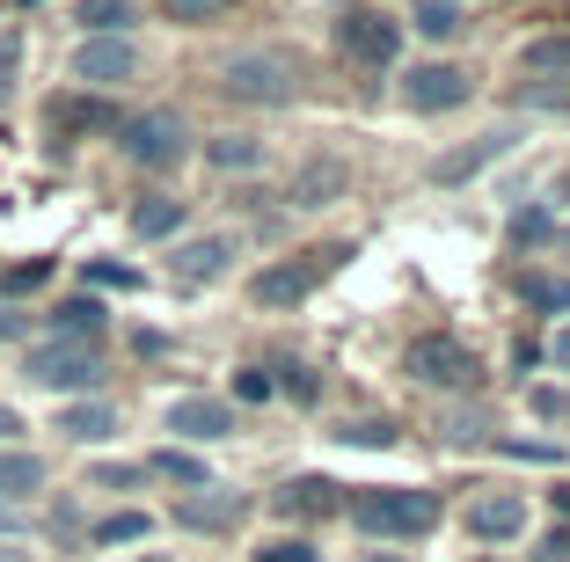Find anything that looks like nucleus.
Masks as SVG:
<instances>
[{"label":"nucleus","mask_w":570,"mask_h":562,"mask_svg":"<svg viewBox=\"0 0 570 562\" xmlns=\"http://www.w3.org/2000/svg\"><path fill=\"white\" fill-rule=\"evenodd\" d=\"M176 22H205V16H219V8H235V0H161Z\"/></svg>","instance_id":"7c9ffc66"},{"label":"nucleus","mask_w":570,"mask_h":562,"mask_svg":"<svg viewBox=\"0 0 570 562\" xmlns=\"http://www.w3.org/2000/svg\"><path fill=\"white\" fill-rule=\"evenodd\" d=\"M139 475H147V467H96V475H88V482H96V490H132Z\"/></svg>","instance_id":"c9c22d12"},{"label":"nucleus","mask_w":570,"mask_h":562,"mask_svg":"<svg viewBox=\"0 0 570 562\" xmlns=\"http://www.w3.org/2000/svg\"><path fill=\"white\" fill-rule=\"evenodd\" d=\"M147 526H154L147 512H110V519L96 526V541H102V548H118V541H147Z\"/></svg>","instance_id":"bb28decb"},{"label":"nucleus","mask_w":570,"mask_h":562,"mask_svg":"<svg viewBox=\"0 0 570 562\" xmlns=\"http://www.w3.org/2000/svg\"><path fill=\"white\" fill-rule=\"evenodd\" d=\"M0 562H22V555H0Z\"/></svg>","instance_id":"a18cd8bd"},{"label":"nucleus","mask_w":570,"mask_h":562,"mask_svg":"<svg viewBox=\"0 0 570 562\" xmlns=\"http://www.w3.org/2000/svg\"><path fill=\"white\" fill-rule=\"evenodd\" d=\"M556 512H563V519H570V490H556Z\"/></svg>","instance_id":"37998d69"},{"label":"nucleus","mask_w":570,"mask_h":562,"mask_svg":"<svg viewBox=\"0 0 570 562\" xmlns=\"http://www.w3.org/2000/svg\"><path fill=\"white\" fill-rule=\"evenodd\" d=\"M88 285H118V293H132L139 270H125V264H88Z\"/></svg>","instance_id":"f704fd0d"},{"label":"nucleus","mask_w":570,"mask_h":562,"mask_svg":"<svg viewBox=\"0 0 570 562\" xmlns=\"http://www.w3.org/2000/svg\"><path fill=\"white\" fill-rule=\"evenodd\" d=\"M336 190H344V161H307L293 183V205H330Z\"/></svg>","instance_id":"6ab92c4d"},{"label":"nucleus","mask_w":570,"mask_h":562,"mask_svg":"<svg viewBox=\"0 0 570 562\" xmlns=\"http://www.w3.org/2000/svg\"><path fill=\"white\" fill-rule=\"evenodd\" d=\"M51 329L67 336V344H96V336H102V307H96V299H67V307L51 315Z\"/></svg>","instance_id":"aec40b11"},{"label":"nucleus","mask_w":570,"mask_h":562,"mask_svg":"<svg viewBox=\"0 0 570 562\" xmlns=\"http://www.w3.org/2000/svg\"><path fill=\"white\" fill-rule=\"evenodd\" d=\"M256 562H322L307 541H271V548H256Z\"/></svg>","instance_id":"473e14b6"},{"label":"nucleus","mask_w":570,"mask_h":562,"mask_svg":"<svg viewBox=\"0 0 570 562\" xmlns=\"http://www.w3.org/2000/svg\"><path fill=\"white\" fill-rule=\"evenodd\" d=\"M527 402H534V416H563V410H570V402H563V387H534Z\"/></svg>","instance_id":"e433bc0d"},{"label":"nucleus","mask_w":570,"mask_h":562,"mask_svg":"<svg viewBox=\"0 0 570 562\" xmlns=\"http://www.w3.org/2000/svg\"><path fill=\"white\" fill-rule=\"evenodd\" d=\"M512 139H520V132H483V139H469V147H453L446 161L432 168V183H439V190H461V183L483 176V168L498 161V154H512Z\"/></svg>","instance_id":"9d476101"},{"label":"nucleus","mask_w":570,"mask_h":562,"mask_svg":"<svg viewBox=\"0 0 570 562\" xmlns=\"http://www.w3.org/2000/svg\"><path fill=\"white\" fill-rule=\"evenodd\" d=\"M168 431H176V438H205V446H213V438H227V431H235V410H227V402H205V395H184V402H168Z\"/></svg>","instance_id":"9b49d317"},{"label":"nucleus","mask_w":570,"mask_h":562,"mask_svg":"<svg viewBox=\"0 0 570 562\" xmlns=\"http://www.w3.org/2000/svg\"><path fill=\"white\" fill-rule=\"evenodd\" d=\"M132 73H139L132 37H88V45L73 51V81H88V88H118V81H132Z\"/></svg>","instance_id":"6e6552de"},{"label":"nucleus","mask_w":570,"mask_h":562,"mask_svg":"<svg viewBox=\"0 0 570 562\" xmlns=\"http://www.w3.org/2000/svg\"><path fill=\"white\" fill-rule=\"evenodd\" d=\"M22 329H30V315H16V307H0V344H16Z\"/></svg>","instance_id":"ea45409f"},{"label":"nucleus","mask_w":570,"mask_h":562,"mask_svg":"<svg viewBox=\"0 0 570 562\" xmlns=\"http://www.w3.org/2000/svg\"><path fill=\"white\" fill-rule=\"evenodd\" d=\"M37 482H45V461H37V453H0V504H16V496H30Z\"/></svg>","instance_id":"a211bd4d"},{"label":"nucleus","mask_w":570,"mask_h":562,"mask_svg":"<svg viewBox=\"0 0 570 562\" xmlns=\"http://www.w3.org/2000/svg\"><path fill=\"white\" fill-rule=\"evenodd\" d=\"M51 125H59V132H102V125H118V117L102 110V102H51Z\"/></svg>","instance_id":"4be33fe9"},{"label":"nucleus","mask_w":570,"mask_h":562,"mask_svg":"<svg viewBox=\"0 0 570 562\" xmlns=\"http://www.w3.org/2000/svg\"><path fill=\"white\" fill-rule=\"evenodd\" d=\"M16 431H22V416L8 410V402H0V438H16Z\"/></svg>","instance_id":"a19ab883"},{"label":"nucleus","mask_w":570,"mask_h":562,"mask_svg":"<svg viewBox=\"0 0 570 562\" xmlns=\"http://www.w3.org/2000/svg\"><path fill=\"white\" fill-rule=\"evenodd\" d=\"M227 96L235 102H293V59H278V51H242V59H227Z\"/></svg>","instance_id":"423d86ee"},{"label":"nucleus","mask_w":570,"mask_h":562,"mask_svg":"<svg viewBox=\"0 0 570 562\" xmlns=\"http://www.w3.org/2000/svg\"><path fill=\"white\" fill-rule=\"evenodd\" d=\"M366 562H403V555H366Z\"/></svg>","instance_id":"c03bdc74"},{"label":"nucleus","mask_w":570,"mask_h":562,"mask_svg":"<svg viewBox=\"0 0 570 562\" xmlns=\"http://www.w3.org/2000/svg\"><path fill=\"white\" fill-rule=\"evenodd\" d=\"M403 96H410V110H461L475 88H469V73H461V67H439V59H432V67H417L403 81Z\"/></svg>","instance_id":"1a4fd4ad"},{"label":"nucleus","mask_w":570,"mask_h":562,"mask_svg":"<svg viewBox=\"0 0 570 562\" xmlns=\"http://www.w3.org/2000/svg\"><path fill=\"white\" fill-rule=\"evenodd\" d=\"M147 562H161V555H147Z\"/></svg>","instance_id":"49530a36"},{"label":"nucleus","mask_w":570,"mask_h":562,"mask_svg":"<svg viewBox=\"0 0 570 562\" xmlns=\"http://www.w3.org/2000/svg\"><path fill=\"white\" fill-rule=\"evenodd\" d=\"M59 431H67L73 446H96V438L118 431V410L110 402H73V410H59Z\"/></svg>","instance_id":"2eb2a0df"},{"label":"nucleus","mask_w":570,"mask_h":562,"mask_svg":"<svg viewBox=\"0 0 570 562\" xmlns=\"http://www.w3.org/2000/svg\"><path fill=\"white\" fill-rule=\"evenodd\" d=\"M336 438H352V446H395V424H387V416L381 424H344Z\"/></svg>","instance_id":"c756f323"},{"label":"nucleus","mask_w":570,"mask_h":562,"mask_svg":"<svg viewBox=\"0 0 570 562\" xmlns=\"http://www.w3.org/2000/svg\"><path fill=\"white\" fill-rule=\"evenodd\" d=\"M417 30L439 45V37H461V30H469V16H461L453 0H417Z\"/></svg>","instance_id":"412c9836"},{"label":"nucleus","mask_w":570,"mask_h":562,"mask_svg":"<svg viewBox=\"0 0 570 562\" xmlns=\"http://www.w3.org/2000/svg\"><path fill=\"white\" fill-rule=\"evenodd\" d=\"M352 248L336 241V248H301V256H285V264H271V270H256V285H249V299L256 307H301L307 293H315L322 278H330L336 264H344Z\"/></svg>","instance_id":"f03ea898"},{"label":"nucleus","mask_w":570,"mask_h":562,"mask_svg":"<svg viewBox=\"0 0 570 562\" xmlns=\"http://www.w3.org/2000/svg\"><path fill=\"white\" fill-rule=\"evenodd\" d=\"M235 512H242L235 496H190L176 519H184V526H235Z\"/></svg>","instance_id":"b1692460"},{"label":"nucleus","mask_w":570,"mask_h":562,"mask_svg":"<svg viewBox=\"0 0 570 562\" xmlns=\"http://www.w3.org/2000/svg\"><path fill=\"white\" fill-rule=\"evenodd\" d=\"M184 227V198H139L132 205V234L139 241H161V234Z\"/></svg>","instance_id":"f3484780"},{"label":"nucleus","mask_w":570,"mask_h":562,"mask_svg":"<svg viewBox=\"0 0 570 562\" xmlns=\"http://www.w3.org/2000/svg\"><path fill=\"white\" fill-rule=\"evenodd\" d=\"M549 365H556V373H570V322L549 336Z\"/></svg>","instance_id":"4c0bfd02"},{"label":"nucleus","mask_w":570,"mask_h":562,"mask_svg":"<svg viewBox=\"0 0 570 562\" xmlns=\"http://www.w3.org/2000/svg\"><path fill=\"white\" fill-rule=\"evenodd\" d=\"M520 299H534L549 315H570V278H520Z\"/></svg>","instance_id":"a878e982"},{"label":"nucleus","mask_w":570,"mask_h":562,"mask_svg":"<svg viewBox=\"0 0 570 562\" xmlns=\"http://www.w3.org/2000/svg\"><path fill=\"white\" fill-rule=\"evenodd\" d=\"M469 533H475V541H520V533H527V504L512 490L475 496V504H469Z\"/></svg>","instance_id":"f8f14e48"},{"label":"nucleus","mask_w":570,"mask_h":562,"mask_svg":"<svg viewBox=\"0 0 570 562\" xmlns=\"http://www.w3.org/2000/svg\"><path fill=\"white\" fill-rule=\"evenodd\" d=\"M22 526V519H16V504H0V533H16Z\"/></svg>","instance_id":"79ce46f5"},{"label":"nucleus","mask_w":570,"mask_h":562,"mask_svg":"<svg viewBox=\"0 0 570 562\" xmlns=\"http://www.w3.org/2000/svg\"><path fill=\"white\" fill-rule=\"evenodd\" d=\"M235 395L242 402H271V395H278V381H271L264 365H242V373H235Z\"/></svg>","instance_id":"cd10ccee"},{"label":"nucleus","mask_w":570,"mask_h":562,"mask_svg":"<svg viewBox=\"0 0 570 562\" xmlns=\"http://www.w3.org/2000/svg\"><path fill=\"white\" fill-rule=\"evenodd\" d=\"M205 161L213 168H256L264 147H256V139H205Z\"/></svg>","instance_id":"393cba45"},{"label":"nucleus","mask_w":570,"mask_h":562,"mask_svg":"<svg viewBox=\"0 0 570 562\" xmlns=\"http://www.w3.org/2000/svg\"><path fill=\"white\" fill-rule=\"evenodd\" d=\"M344 512H352L366 533H381V541H424V533L439 526V496L395 482V490H352Z\"/></svg>","instance_id":"f257e3e1"},{"label":"nucleus","mask_w":570,"mask_h":562,"mask_svg":"<svg viewBox=\"0 0 570 562\" xmlns=\"http://www.w3.org/2000/svg\"><path fill=\"white\" fill-rule=\"evenodd\" d=\"M336 45H344V59H352L358 73H381V67H395V45H403V30H395V16L352 8V16L336 22Z\"/></svg>","instance_id":"0eeeda50"},{"label":"nucleus","mask_w":570,"mask_h":562,"mask_svg":"<svg viewBox=\"0 0 570 562\" xmlns=\"http://www.w3.org/2000/svg\"><path fill=\"white\" fill-rule=\"evenodd\" d=\"M22 373H30L37 387H67V395H88V387L102 381V358H96V344H67V336H51V344H37L30 358H22Z\"/></svg>","instance_id":"39448f33"},{"label":"nucleus","mask_w":570,"mask_h":562,"mask_svg":"<svg viewBox=\"0 0 570 562\" xmlns=\"http://www.w3.org/2000/svg\"><path fill=\"white\" fill-rule=\"evenodd\" d=\"M285 519H315V512H336V482L330 475H293L278 496H271Z\"/></svg>","instance_id":"4468645a"},{"label":"nucleus","mask_w":570,"mask_h":562,"mask_svg":"<svg viewBox=\"0 0 570 562\" xmlns=\"http://www.w3.org/2000/svg\"><path fill=\"white\" fill-rule=\"evenodd\" d=\"M45 278H51V264H45V256H30V264L8 270V293H30V285H45Z\"/></svg>","instance_id":"72a5a7b5"},{"label":"nucleus","mask_w":570,"mask_h":562,"mask_svg":"<svg viewBox=\"0 0 570 562\" xmlns=\"http://www.w3.org/2000/svg\"><path fill=\"white\" fill-rule=\"evenodd\" d=\"M527 67H563L570 73V37H541V45H527Z\"/></svg>","instance_id":"c85d7f7f"},{"label":"nucleus","mask_w":570,"mask_h":562,"mask_svg":"<svg viewBox=\"0 0 570 562\" xmlns=\"http://www.w3.org/2000/svg\"><path fill=\"white\" fill-rule=\"evenodd\" d=\"M227 256H235L227 234H198V241L176 248V278H184V285H213L219 270H227Z\"/></svg>","instance_id":"ddd939ff"},{"label":"nucleus","mask_w":570,"mask_h":562,"mask_svg":"<svg viewBox=\"0 0 570 562\" xmlns=\"http://www.w3.org/2000/svg\"><path fill=\"white\" fill-rule=\"evenodd\" d=\"M73 22H81L88 37H125L139 22V8H132V0H81V8H73Z\"/></svg>","instance_id":"dca6fc26"},{"label":"nucleus","mask_w":570,"mask_h":562,"mask_svg":"<svg viewBox=\"0 0 570 562\" xmlns=\"http://www.w3.org/2000/svg\"><path fill=\"white\" fill-rule=\"evenodd\" d=\"M541 234H556V219L541 213V205H527V213L512 219V241H541Z\"/></svg>","instance_id":"2f4dec72"},{"label":"nucleus","mask_w":570,"mask_h":562,"mask_svg":"<svg viewBox=\"0 0 570 562\" xmlns=\"http://www.w3.org/2000/svg\"><path fill=\"white\" fill-rule=\"evenodd\" d=\"M154 475H168V482H184V490H213V482H205V461H190V453H176V446H168V453H154Z\"/></svg>","instance_id":"5701e85b"},{"label":"nucleus","mask_w":570,"mask_h":562,"mask_svg":"<svg viewBox=\"0 0 570 562\" xmlns=\"http://www.w3.org/2000/svg\"><path fill=\"white\" fill-rule=\"evenodd\" d=\"M118 147H125V161H139V168H176L190 154V132H184L176 110H139V117L118 125Z\"/></svg>","instance_id":"20e7f679"},{"label":"nucleus","mask_w":570,"mask_h":562,"mask_svg":"<svg viewBox=\"0 0 570 562\" xmlns=\"http://www.w3.org/2000/svg\"><path fill=\"white\" fill-rule=\"evenodd\" d=\"M403 373L424 381V387H453V395H475V387H483V358H475L469 344H453V336H417Z\"/></svg>","instance_id":"7ed1b4c3"},{"label":"nucleus","mask_w":570,"mask_h":562,"mask_svg":"<svg viewBox=\"0 0 570 562\" xmlns=\"http://www.w3.org/2000/svg\"><path fill=\"white\" fill-rule=\"evenodd\" d=\"M541 562H570V533H563V526H556L549 541H541Z\"/></svg>","instance_id":"58836bf2"}]
</instances>
